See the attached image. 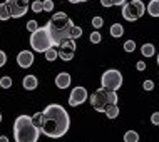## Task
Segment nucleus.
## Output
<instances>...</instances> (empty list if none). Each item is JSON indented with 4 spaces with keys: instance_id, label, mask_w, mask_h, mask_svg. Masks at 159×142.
Here are the masks:
<instances>
[{
    "instance_id": "nucleus-32",
    "label": "nucleus",
    "mask_w": 159,
    "mask_h": 142,
    "mask_svg": "<svg viewBox=\"0 0 159 142\" xmlns=\"http://www.w3.org/2000/svg\"><path fill=\"white\" fill-rule=\"evenodd\" d=\"M151 122L154 124V126H159V112H154L151 115Z\"/></svg>"
},
{
    "instance_id": "nucleus-8",
    "label": "nucleus",
    "mask_w": 159,
    "mask_h": 142,
    "mask_svg": "<svg viewBox=\"0 0 159 142\" xmlns=\"http://www.w3.org/2000/svg\"><path fill=\"white\" fill-rule=\"evenodd\" d=\"M91 104H92V107L97 110V112H104L106 107L111 105L109 100H107V90L102 89V87L97 89L96 92L91 95Z\"/></svg>"
},
{
    "instance_id": "nucleus-16",
    "label": "nucleus",
    "mask_w": 159,
    "mask_h": 142,
    "mask_svg": "<svg viewBox=\"0 0 159 142\" xmlns=\"http://www.w3.org/2000/svg\"><path fill=\"white\" fill-rule=\"evenodd\" d=\"M111 35L116 37V38L122 37L124 35V27L121 24H112V27H111Z\"/></svg>"
},
{
    "instance_id": "nucleus-31",
    "label": "nucleus",
    "mask_w": 159,
    "mask_h": 142,
    "mask_svg": "<svg viewBox=\"0 0 159 142\" xmlns=\"http://www.w3.org/2000/svg\"><path fill=\"white\" fill-rule=\"evenodd\" d=\"M5 64H7V55L3 50H0V67H3Z\"/></svg>"
},
{
    "instance_id": "nucleus-13",
    "label": "nucleus",
    "mask_w": 159,
    "mask_h": 142,
    "mask_svg": "<svg viewBox=\"0 0 159 142\" xmlns=\"http://www.w3.org/2000/svg\"><path fill=\"white\" fill-rule=\"evenodd\" d=\"M22 85H24L25 90H35L37 85H39L37 77H35V75H25L24 80H22Z\"/></svg>"
},
{
    "instance_id": "nucleus-36",
    "label": "nucleus",
    "mask_w": 159,
    "mask_h": 142,
    "mask_svg": "<svg viewBox=\"0 0 159 142\" xmlns=\"http://www.w3.org/2000/svg\"><path fill=\"white\" fill-rule=\"evenodd\" d=\"M0 142H8V137L7 135H0Z\"/></svg>"
},
{
    "instance_id": "nucleus-35",
    "label": "nucleus",
    "mask_w": 159,
    "mask_h": 142,
    "mask_svg": "<svg viewBox=\"0 0 159 142\" xmlns=\"http://www.w3.org/2000/svg\"><path fill=\"white\" fill-rule=\"evenodd\" d=\"M126 0H112V5H124Z\"/></svg>"
},
{
    "instance_id": "nucleus-5",
    "label": "nucleus",
    "mask_w": 159,
    "mask_h": 142,
    "mask_svg": "<svg viewBox=\"0 0 159 142\" xmlns=\"http://www.w3.org/2000/svg\"><path fill=\"white\" fill-rule=\"evenodd\" d=\"M144 12H146V5L143 3V0H132V2L122 5V17L129 22L139 20L144 15Z\"/></svg>"
},
{
    "instance_id": "nucleus-14",
    "label": "nucleus",
    "mask_w": 159,
    "mask_h": 142,
    "mask_svg": "<svg viewBox=\"0 0 159 142\" xmlns=\"http://www.w3.org/2000/svg\"><path fill=\"white\" fill-rule=\"evenodd\" d=\"M148 14L151 17H159V0H151L148 3Z\"/></svg>"
},
{
    "instance_id": "nucleus-7",
    "label": "nucleus",
    "mask_w": 159,
    "mask_h": 142,
    "mask_svg": "<svg viewBox=\"0 0 159 142\" xmlns=\"http://www.w3.org/2000/svg\"><path fill=\"white\" fill-rule=\"evenodd\" d=\"M5 3L10 10V19H20L29 10V0H7Z\"/></svg>"
},
{
    "instance_id": "nucleus-27",
    "label": "nucleus",
    "mask_w": 159,
    "mask_h": 142,
    "mask_svg": "<svg viewBox=\"0 0 159 142\" xmlns=\"http://www.w3.org/2000/svg\"><path fill=\"white\" fill-rule=\"evenodd\" d=\"M124 50H126V52H134L136 50V42L134 40H127L126 44H124Z\"/></svg>"
},
{
    "instance_id": "nucleus-40",
    "label": "nucleus",
    "mask_w": 159,
    "mask_h": 142,
    "mask_svg": "<svg viewBox=\"0 0 159 142\" xmlns=\"http://www.w3.org/2000/svg\"><path fill=\"white\" fill-rule=\"evenodd\" d=\"M80 2H87V0H80Z\"/></svg>"
},
{
    "instance_id": "nucleus-6",
    "label": "nucleus",
    "mask_w": 159,
    "mask_h": 142,
    "mask_svg": "<svg viewBox=\"0 0 159 142\" xmlns=\"http://www.w3.org/2000/svg\"><path fill=\"white\" fill-rule=\"evenodd\" d=\"M101 84H102V89L116 92V90L121 89V85H122V75H121V72L116 70V69H109V70H106L104 74H102Z\"/></svg>"
},
{
    "instance_id": "nucleus-28",
    "label": "nucleus",
    "mask_w": 159,
    "mask_h": 142,
    "mask_svg": "<svg viewBox=\"0 0 159 142\" xmlns=\"http://www.w3.org/2000/svg\"><path fill=\"white\" fill-rule=\"evenodd\" d=\"M89 38H91V42H92V44H99V42L102 40V37H101V33H99V32H92Z\"/></svg>"
},
{
    "instance_id": "nucleus-4",
    "label": "nucleus",
    "mask_w": 159,
    "mask_h": 142,
    "mask_svg": "<svg viewBox=\"0 0 159 142\" xmlns=\"http://www.w3.org/2000/svg\"><path fill=\"white\" fill-rule=\"evenodd\" d=\"M30 47L35 52H45L50 47H54V42L50 38V33L47 27H39L30 35Z\"/></svg>"
},
{
    "instance_id": "nucleus-24",
    "label": "nucleus",
    "mask_w": 159,
    "mask_h": 142,
    "mask_svg": "<svg viewBox=\"0 0 159 142\" xmlns=\"http://www.w3.org/2000/svg\"><path fill=\"white\" fill-rule=\"evenodd\" d=\"M30 8H32V12H35V14H40V12L44 10V8H42V2H40V0H35V2H32Z\"/></svg>"
},
{
    "instance_id": "nucleus-18",
    "label": "nucleus",
    "mask_w": 159,
    "mask_h": 142,
    "mask_svg": "<svg viewBox=\"0 0 159 142\" xmlns=\"http://www.w3.org/2000/svg\"><path fill=\"white\" fill-rule=\"evenodd\" d=\"M124 142H139V134L136 131H127L124 134Z\"/></svg>"
},
{
    "instance_id": "nucleus-37",
    "label": "nucleus",
    "mask_w": 159,
    "mask_h": 142,
    "mask_svg": "<svg viewBox=\"0 0 159 142\" xmlns=\"http://www.w3.org/2000/svg\"><path fill=\"white\" fill-rule=\"evenodd\" d=\"M69 2H70V3H79L80 0H69Z\"/></svg>"
},
{
    "instance_id": "nucleus-33",
    "label": "nucleus",
    "mask_w": 159,
    "mask_h": 142,
    "mask_svg": "<svg viewBox=\"0 0 159 142\" xmlns=\"http://www.w3.org/2000/svg\"><path fill=\"white\" fill-rule=\"evenodd\" d=\"M136 67H137V70H141V72H143L144 69H146V64L143 62V60H139V62L136 64Z\"/></svg>"
},
{
    "instance_id": "nucleus-26",
    "label": "nucleus",
    "mask_w": 159,
    "mask_h": 142,
    "mask_svg": "<svg viewBox=\"0 0 159 142\" xmlns=\"http://www.w3.org/2000/svg\"><path fill=\"white\" fill-rule=\"evenodd\" d=\"M102 24H104V19H102V17L96 15V17L92 19V27H94V29H101Z\"/></svg>"
},
{
    "instance_id": "nucleus-29",
    "label": "nucleus",
    "mask_w": 159,
    "mask_h": 142,
    "mask_svg": "<svg viewBox=\"0 0 159 142\" xmlns=\"http://www.w3.org/2000/svg\"><path fill=\"white\" fill-rule=\"evenodd\" d=\"M37 29H39V24L35 22V20H29L27 22V30L29 32H35Z\"/></svg>"
},
{
    "instance_id": "nucleus-34",
    "label": "nucleus",
    "mask_w": 159,
    "mask_h": 142,
    "mask_svg": "<svg viewBox=\"0 0 159 142\" xmlns=\"http://www.w3.org/2000/svg\"><path fill=\"white\" fill-rule=\"evenodd\" d=\"M102 7H112V0H101Z\"/></svg>"
},
{
    "instance_id": "nucleus-25",
    "label": "nucleus",
    "mask_w": 159,
    "mask_h": 142,
    "mask_svg": "<svg viewBox=\"0 0 159 142\" xmlns=\"http://www.w3.org/2000/svg\"><path fill=\"white\" fill-rule=\"evenodd\" d=\"M42 8L45 12H52L54 10V0H44L42 2Z\"/></svg>"
},
{
    "instance_id": "nucleus-23",
    "label": "nucleus",
    "mask_w": 159,
    "mask_h": 142,
    "mask_svg": "<svg viewBox=\"0 0 159 142\" xmlns=\"http://www.w3.org/2000/svg\"><path fill=\"white\" fill-rule=\"evenodd\" d=\"M0 87L2 89H10L12 87V79L8 75H5V77H2L0 79Z\"/></svg>"
},
{
    "instance_id": "nucleus-17",
    "label": "nucleus",
    "mask_w": 159,
    "mask_h": 142,
    "mask_svg": "<svg viewBox=\"0 0 159 142\" xmlns=\"http://www.w3.org/2000/svg\"><path fill=\"white\" fill-rule=\"evenodd\" d=\"M32 124L39 129V131H40L42 124H44V114H42V112H35V114H34L32 115Z\"/></svg>"
},
{
    "instance_id": "nucleus-3",
    "label": "nucleus",
    "mask_w": 159,
    "mask_h": 142,
    "mask_svg": "<svg viewBox=\"0 0 159 142\" xmlns=\"http://www.w3.org/2000/svg\"><path fill=\"white\" fill-rule=\"evenodd\" d=\"M40 131L32 124L30 115H19L14 122L15 142H37Z\"/></svg>"
},
{
    "instance_id": "nucleus-19",
    "label": "nucleus",
    "mask_w": 159,
    "mask_h": 142,
    "mask_svg": "<svg viewBox=\"0 0 159 142\" xmlns=\"http://www.w3.org/2000/svg\"><path fill=\"white\" fill-rule=\"evenodd\" d=\"M141 54H143L144 57H152L154 55V45L152 44H144L141 47Z\"/></svg>"
},
{
    "instance_id": "nucleus-38",
    "label": "nucleus",
    "mask_w": 159,
    "mask_h": 142,
    "mask_svg": "<svg viewBox=\"0 0 159 142\" xmlns=\"http://www.w3.org/2000/svg\"><path fill=\"white\" fill-rule=\"evenodd\" d=\"M157 65H159V55H157Z\"/></svg>"
},
{
    "instance_id": "nucleus-20",
    "label": "nucleus",
    "mask_w": 159,
    "mask_h": 142,
    "mask_svg": "<svg viewBox=\"0 0 159 142\" xmlns=\"http://www.w3.org/2000/svg\"><path fill=\"white\" fill-rule=\"evenodd\" d=\"M44 54H45V59L49 60V62H54V60L59 57V52H57V49H55V47H50V49L45 50Z\"/></svg>"
},
{
    "instance_id": "nucleus-11",
    "label": "nucleus",
    "mask_w": 159,
    "mask_h": 142,
    "mask_svg": "<svg viewBox=\"0 0 159 142\" xmlns=\"http://www.w3.org/2000/svg\"><path fill=\"white\" fill-rule=\"evenodd\" d=\"M17 64H19V67H22V69L32 67L34 54L30 52V50H22V52H19V55H17Z\"/></svg>"
},
{
    "instance_id": "nucleus-21",
    "label": "nucleus",
    "mask_w": 159,
    "mask_h": 142,
    "mask_svg": "<svg viewBox=\"0 0 159 142\" xmlns=\"http://www.w3.org/2000/svg\"><path fill=\"white\" fill-rule=\"evenodd\" d=\"M10 19V10L7 3H0V20H8Z\"/></svg>"
},
{
    "instance_id": "nucleus-30",
    "label": "nucleus",
    "mask_w": 159,
    "mask_h": 142,
    "mask_svg": "<svg viewBox=\"0 0 159 142\" xmlns=\"http://www.w3.org/2000/svg\"><path fill=\"white\" fill-rule=\"evenodd\" d=\"M143 89L144 90H152L154 89V82H152V80H144V82H143Z\"/></svg>"
},
{
    "instance_id": "nucleus-15",
    "label": "nucleus",
    "mask_w": 159,
    "mask_h": 142,
    "mask_svg": "<svg viewBox=\"0 0 159 142\" xmlns=\"http://www.w3.org/2000/svg\"><path fill=\"white\" fill-rule=\"evenodd\" d=\"M104 114L107 115V119H116L119 115V107L117 104H114V105H107L106 107V110H104Z\"/></svg>"
},
{
    "instance_id": "nucleus-2",
    "label": "nucleus",
    "mask_w": 159,
    "mask_h": 142,
    "mask_svg": "<svg viewBox=\"0 0 159 142\" xmlns=\"http://www.w3.org/2000/svg\"><path fill=\"white\" fill-rule=\"evenodd\" d=\"M45 27L50 33L54 47H59L64 40L70 38V30L74 27V24H72V20L67 17V14L57 12V14H54V17L49 20V24H47Z\"/></svg>"
},
{
    "instance_id": "nucleus-1",
    "label": "nucleus",
    "mask_w": 159,
    "mask_h": 142,
    "mask_svg": "<svg viewBox=\"0 0 159 142\" xmlns=\"http://www.w3.org/2000/svg\"><path fill=\"white\" fill-rule=\"evenodd\" d=\"M42 114H44V124H42L40 132H44L47 137L59 139L70 127V117H69L67 110L61 104L47 105Z\"/></svg>"
},
{
    "instance_id": "nucleus-39",
    "label": "nucleus",
    "mask_w": 159,
    "mask_h": 142,
    "mask_svg": "<svg viewBox=\"0 0 159 142\" xmlns=\"http://www.w3.org/2000/svg\"><path fill=\"white\" fill-rule=\"evenodd\" d=\"M0 122H2V114H0Z\"/></svg>"
},
{
    "instance_id": "nucleus-10",
    "label": "nucleus",
    "mask_w": 159,
    "mask_h": 142,
    "mask_svg": "<svg viewBox=\"0 0 159 142\" xmlns=\"http://www.w3.org/2000/svg\"><path fill=\"white\" fill-rule=\"evenodd\" d=\"M87 100V90H85V87H74L70 92V97H69V105L72 107H77L80 104H84V102Z\"/></svg>"
},
{
    "instance_id": "nucleus-12",
    "label": "nucleus",
    "mask_w": 159,
    "mask_h": 142,
    "mask_svg": "<svg viewBox=\"0 0 159 142\" xmlns=\"http://www.w3.org/2000/svg\"><path fill=\"white\" fill-rule=\"evenodd\" d=\"M70 75L67 74V72H61V74H57L55 77V85H57L59 89H67L69 85H70Z\"/></svg>"
},
{
    "instance_id": "nucleus-22",
    "label": "nucleus",
    "mask_w": 159,
    "mask_h": 142,
    "mask_svg": "<svg viewBox=\"0 0 159 142\" xmlns=\"http://www.w3.org/2000/svg\"><path fill=\"white\" fill-rule=\"evenodd\" d=\"M79 37H82V29L77 27V25H74L72 30H70V38H72V40H75V38H79Z\"/></svg>"
},
{
    "instance_id": "nucleus-9",
    "label": "nucleus",
    "mask_w": 159,
    "mask_h": 142,
    "mask_svg": "<svg viewBox=\"0 0 159 142\" xmlns=\"http://www.w3.org/2000/svg\"><path fill=\"white\" fill-rule=\"evenodd\" d=\"M59 57H61L62 60H66V62H69V60L74 59V54H75V42L72 40V38H67V40H64L61 45H59Z\"/></svg>"
}]
</instances>
